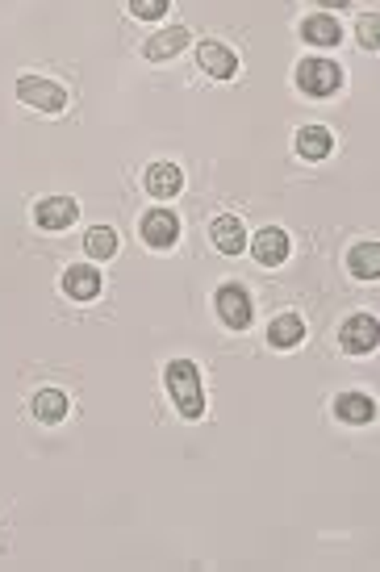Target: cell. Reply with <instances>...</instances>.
Wrapping results in <instances>:
<instances>
[{"mask_svg":"<svg viewBox=\"0 0 380 572\" xmlns=\"http://www.w3.org/2000/svg\"><path fill=\"white\" fill-rule=\"evenodd\" d=\"M163 385H168L172 401H176V410L188 418V422H197L205 414V389H201V368L193 360H172L168 368H163Z\"/></svg>","mask_w":380,"mask_h":572,"instance_id":"6da1fadb","label":"cell"},{"mask_svg":"<svg viewBox=\"0 0 380 572\" xmlns=\"http://www.w3.org/2000/svg\"><path fill=\"white\" fill-rule=\"evenodd\" d=\"M297 88L305 92V97H314V101H322V97H335V92L343 88V67L335 63V59H301L297 63Z\"/></svg>","mask_w":380,"mask_h":572,"instance_id":"7a4b0ae2","label":"cell"},{"mask_svg":"<svg viewBox=\"0 0 380 572\" xmlns=\"http://www.w3.org/2000/svg\"><path fill=\"white\" fill-rule=\"evenodd\" d=\"M17 101L38 109V113H63L67 109V88L55 84V80H42V76H21L17 80Z\"/></svg>","mask_w":380,"mask_h":572,"instance_id":"3957f363","label":"cell"},{"mask_svg":"<svg viewBox=\"0 0 380 572\" xmlns=\"http://www.w3.org/2000/svg\"><path fill=\"white\" fill-rule=\"evenodd\" d=\"M213 309H218L222 326H230V330H247V326H251V318H255L251 293L243 289V284H222V289L213 293Z\"/></svg>","mask_w":380,"mask_h":572,"instance_id":"277c9868","label":"cell"},{"mask_svg":"<svg viewBox=\"0 0 380 572\" xmlns=\"http://www.w3.org/2000/svg\"><path fill=\"white\" fill-rule=\"evenodd\" d=\"M138 234H142V243H147V247L172 251L176 238H180V218L172 209H147V213H142V222H138Z\"/></svg>","mask_w":380,"mask_h":572,"instance_id":"5b68a950","label":"cell"},{"mask_svg":"<svg viewBox=\"0 0 380 572\" xmlns=\"http://www.w3.org/2000/svg\"><path fill=\"white\" fill-rule=\"evenodd\" d=\"M376 343H380V322H376V314H351V318L339 326V347H343L347 355H368V351H376Z\"/></svg>","mask_w":380,"mask_h":572,"instance_id":"8992f818","label":"cell"},{"mask_svg":"<svg viewBox=\"0 0 380 572\" xmlns=\"http://www.w3.org/2000/svg\"><path fill=\"white\" fill-rule=\"evenodd\" d=\"M251 255H255V264L259 268H280L284 259H289V251H293V243H289V234H284L280 226H264L255 238H251Z\"/></svg>","mask_w":380,"mask_h":572,"instance_id":"52a82bcc","label":"cell"},{"mask_svg":"<svg viewBox=\"0 0 380 572\" xmlns=\"http://www.w3.org/2000/svg\"><path fill=\"white\" fill-rule=\"evenodd\" d=\"M63 293L67 301H97L101 297V268H92V264H71L63 272Z\"/></svg>","mask_w":380,"mask_h":572,"instance_id":"ba28073f","label":"cell"},{"mask_svg":"<svg viewBox=\"0 0 380 572\" xmlns=\"http://www.w3.org/2000/svg\"><path fill=\"white\" fill-rule=\"evenodd\" d=\"M197 67L205 71V76H213V80H234V76H239V55H234L230 46H222V42H201Z\"/></svg>","mask_w":380,"mask_h":572,"instance_id":"9c48e42d","label":"cell"},{"mask_svg":"<svg viewBox=\"0 0 380 572\" xmlns=\"http://www.w3.org/2000/svg\"><path fill=\"white\" fill-rule=\"evenodd\" d=\"M142 184H147V193H151L155 201H172V197L180 193V188H184V172L176 168V163L159 159V163H151V168H147Z\"/></svg>","mask_w":380,"mask_h":572,"instance_id":"30bf717a","label":"cell"},{"mask_svg":"<svg viewBox=\"0 0 380 572\" xmlns=\"http://www.w3.org/2000/svg\"><path fill=\"white\" fill-rule=\"evenodd\" d=\"M76 218H80V201H71V197H46L34 209V222L42 230H67Z\"/></svg>","mask_w":380,"mask_h":572,"instance_id":"8fae6325","label":"cell"},{"mask_svg":"<svg viewBox=\"0 0 380 572\" xmlns=\"http://www.w3.org/2000/svg\"><path fill=\"white\" fill-rule=\"evenodd\" d=\"M209 238H213V247H218L222 255H239V251H247V230H243V222L234 218V213H222V218H213V222H209Z\"/></svg>","mask_w":380,"mask_h":572,"instance_id":"7c38bea8","label":"cell"},{"mask_svg":"<svg viewBox=\"0 0 380 572\" xmlns=\"http://www.w3.org/2000/svg\"><path fill=\"white\" fill-rule=\"evenodd\" d=\"M188 26H168V30H159L147 38V46H142V55H147L151 63H163V59H176L184 46H188Z\"/></svg>","mask_w":380,"mask_h":572,"instance_id":"4fadbf2b","label":"cell"},{"mask_svg":"<svg viewBox=\"0 0 380 572\" xmlns=\"http://www.w3.org/2000/svg\"><path fill=\"white\" fill-rule=\"evenodd\" d=\"M335 418L347 426H368L376 418V401L368 393H339L335 397Z\"/></svg>","mask_w":380,"mask_h":572,"instance_id":"5bb4252c","label":"cell"},{"mask_svg":"<svg viewBox=\"0 0 380 572\" xmlns=\"http://www.w3.org/2000/svg\"><path fill=\"white\" fill-rule=\"evenodd\" d=\"M268 343L280 347V351L301 347V343H305V322H301V314H280V318H272V322H268Z\"/></svg>","mask_w":380,"mask_h":572,"instance_id":"9a60e30c","label":"cell"},{"mask_svg":"<svg viewBox=\"0 0 380 572\" xmlns=\"http://www.w3.org/2000/svg\"><path fill=\"white\" fill-rule=\"evenodd\" d=\"M30 410H34V418H38V422L55 426V422H63V418H67L71 401H67V393H63V389H38V393H34V401H30Z\"/></svg>","mask_w":380,"mask_h":572,"instance_id":"2e32d148","label":"cell"},{"mask_svg":"<svg viewBox=\"0 0 380 572\" xmlns=\"http://www.w3.org/2000/svg\"><path fill=\"white\" fill-rule=\"evenodd\" d=\"M301 38L314 42V46H339L343 30H339V21L330 17V13H310V17L301 21Z\"/></svg>","mask_w":380,"mask_h":572,"instance_id":"e0dca14e","label":"cell"},{"mask_svg":"<svg viewBox=\"0 0 380 572\" xmlns=\"http://www.w3.org/2000/svg\"><path fill=\"white\" fill-rule=\"evenodd\" d=\"M330 151H335V134H330L326 126H301L297 130V155L301 159H326Z\"/></svg>","mask_w":380,"mask_h":572,"instance_id":"ac0fdd59","label":"cell"},{"mask_svg":"<svg viewBox=\"0 0 380 572\" xmlns=\"http://www.w3.org/2000/svg\"><path fill=\"white\" fill-rule=\"evenodd\" d=\"M347 268L355 280H376L380 276V243L368 238V243H355L347 255Z\"/></svg>","mask_w":380,"mask_h":572,"instance_id":"d6986e66","label":"cell"},{"mask_svg":"<svg viewBox=\"0 0 380 572\" xmlns=\"http://www.w3.org/2000/svg\"><path fill=\"white\" fill-rule=\"evenodd\" d=\"M84 251H88L92 259H113V255H117V234H113L109 226H92V230L84 234Z\"/></svg>","mask_w":380,"mask_h":572,"instance_id":"ffe728a7","label":"cell"},{"mask_svg":"<svg viewBox=\"0 0 380 572\" xmlns=\"http://www.w3.org/2000/svg\"><path fill=\"white\" fill-rule=\"evenodd\" d=\"M168 5L172 0H130V13L138 21H159V17H168Z\"/></svg>","mask_w":380,"mask_h":572,"instance_id":"44dd1931","label":"cell"},{"mask_svg":"<svg viewBox=\"0 0 380 572\" xmlns=\"http://www.w3.org/2000/svg\"><path fill=\"white\" fill-rule=\"evenodd\" d=\"M376 26H380V17L376 13H368V17H360V26H355V34H360V46L364 51H376Z\"/></svg>","mask_w":380,"mask_h":572,"instance_id":"7402d4cb","label":"cell"},{"mask_svg":"<svg viewBox=\"0 0 380 572\" xmlns=\"http://www.w3.org/2000/svg\"><path fill=\"white\" fill-rule=\"evenodd\" d=\"M314 5H322V9H347L351 0H314Z\"/></svg>","mask_w":380,"mask_h":572,"instance_id":"603a6c76","label":"cell"}]
</instances>
